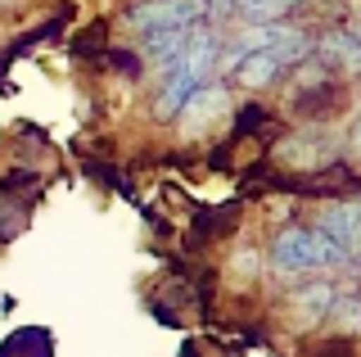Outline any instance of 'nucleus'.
<instances>
[{
	"label": "nucleus",
	"instance_id": "obj_11",
	"mask_svg": "<svg viewBox=\"0 0 361 357\" xmlns=\"http://www.w3.org/2000/svg\"><path fill=\"white\" fill-rule=\"evenodd\" d=\"M357 41H361V32H357Z\"/></svg>",
	"mask_w": 361,
	"mask_h": 357
},
{
	"label": "nucleus",
	"instance_id": "obj_7",
	"mask_svg": "<svg viewBox=\"0 0 361 357\" xmlns=\"http://www.w3.org/2000/svg\"><path fill=\"white\" fill-rule=\"evenodd\" d=\"M325 54H330V59H338L343 68L361 73V46H357L353 37H330V41H325Z\"/></svg>",
	"mask_w": 361,
	"mask_h": 357
},
{
	"label": "nucleus",
	"instance_id": "obj_6",
	"mask_svg": "<svg viewBox=\"0 0 361 357\" xmlns=\"http://www.w3.org/2000/svg\"><path fill=\"white\" fill-rule=\"evenodd\" d=\"M276 68H280V63L271 59V54H262V50H248V54H240V82H244V86H267Z\"/></svg>",
	"mask_w": 361,
	"mask_h": 357
},
{
	"label": "nucleus",
	"instance_id": "obj_10",
	"mask_svg": "<svg viewBox=\"0 0 361 357\" xmlns=\"http://www.w3.org/2000/svg\"><path fill=\"white\" fill-rule=\"evenodd\" d=\"M357 145H361V122H357Z\"/></svg>",
	"mask_w": 361,
	"mask_h": 357
},
{
	"label": "nucleus",
	"instance_id": "obj_2",
	"mask_svg": "<svg viewBox=\"0 0 361 357\" xmlns=\"http://www.w3.org/2000/svg\"><path fill=\"white\" fill-rule=\"evenodd\" d=\"M248 50H262V54H271L276 63H289V59H302V54H307V37H302L298 28L257 23V28L240 41V54H248ZM240 54H235V63H240Z\"/></svg>",
	"mask_w": 361,
	"mask_h": 357
},
{
	"label": "nucleus",
	"instance_id": "obj_3",
	"mask_svg": "<svg viewBox=\"0 0 361 357\" xmlns=\"http://www.w3.org/2000/svg\"><path fill=\"white\" fill-rule=\"evenodd\" d=\"M199 14H203L199 0H154V5H140V9H135L131 23L145 28V32H163V28H190Z\"/></svg>",
	"mask_w": 361,
	"mask_h": 357
},
{
	"label": "nucleus",
	"instance_id": "obj_1",
	"mask_svg": "<svg viewBox=\"0 0 361 357\" xmlns=\"http://www.w3.org/2000/svg\"><path fill=\"white\" fill-rule=\"evenodd\" d=\"M271 262L276 272H312V267H334V262H348V253L325 236V231H285L271 249Z\"/></svg>",
	"mask_w": 361,
	"mask_h": 357
},
{
	"label": "nucleus",
	"instance_id": "obj_4",
	"mask_svg": "<svg viewBox=\"0 0 361 357\" xmlns=\"http://www.w3.org/2000/svg\"><path fill=\"white\" fill-rule=\"evenodd\" d=\"M321 231L348 253V258H361V204H334V208H325Z\"/></svg>",
	"mask_w": 361,
	"mask_h": 357
},
{
	"label": "nucleus",
	"instance_id": "obj_9",
	"mask_svg": "<svg viewBox=\"0 0 361 357\" xmlns=\"http://www.w3.org/2000/svg\"><path fill=\"white\" fill-rule=\"evenodd\" d=\"M330 289H325V285H316V289H307V294H302V308H307V312H321V308H330Z\"/></svg>",
	"mask_w": 361,
	"mask_h": 357
},
{
	"label": "nucleus",
	"instance_id": "obj_8",
	"mask_svg": "<svg viewBox=\"0 0 361 357\" xmlns=\"http://www.w3.org/2000/svg\"><path fill=\"white\" fill-rule=\"evenodd\" d=\"M235 5H240L248 18H257V23H276L293 0H235Z\"/></svg>",
	"mask_w": 361,
	"mask_h": 357
},
{
	"label": "nucleus",
	"instance_id": "obj_5",
	"mask_svg": "<svg viewBox=\"0 0 361 357\" xmlns=\"http://www.w3.org/2000/svg\"><path fill=\"white\" fill-rule=\"evenodd\" d=\"M176 114H180V127H185L190 136H199V131L208 127V122L217 118V114H226V91H221V86H203V91L195 86V91L185 95V104H180Z\"/></svg>",
	"mask_w": 361,
	"mask_h": 357
}]
</instances>
